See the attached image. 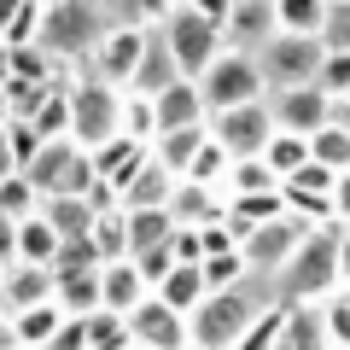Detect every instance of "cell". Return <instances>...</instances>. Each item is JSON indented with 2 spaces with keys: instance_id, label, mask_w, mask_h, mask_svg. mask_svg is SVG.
Returning <instances> with one entry per match:
<instances>
[{
  "instance_id": "obj_13",
  "label": "cell",
  "mask_w": 350,
  "mask_h": 350,
  "mask_svg": "<svg viewBox=\"0 0 350 350\" xmlns=\"http://www.w3.org/2000/svg\"><path fill=\"white\" fill-rule=\"evenodd\" d=\"M222 36H228V47H239V53H262L280 36V0H234Z\"/></svg>"
},
{
  "instance_id": "obj_27",
  "label": "cell",
  "mask_w": 350,
  "mask_h": 350,
  "mask_svg": "<svg viewBox=\"0 0 350 350\" xmlns=\"http://www.w3.org/2000/svg\"><path fill=\"white\" fill-rule=\"evenodd\" d=\"M158 298L170 304V310H181V315H193L204 298H211V286H204V269L199 262H181L175 275H163V286H158Z\"/></svg>"
},
{
  "instance_id": "obj_19",
  "label": "cell",
  "mask_w": 350,
  "mask_h": 350,
  "mask_svg": "<svg viewBox=\"0 0 350 350\" xmlns=\"http://www.w3.org/2000/svg\"><path fill=\"white\" fill-rule=\"evenodd\" d=\"M152 105H158V129H163V135H170V129H199V123H211L199 82H187V76H181V82H170Z\"/></svg>"
},
{
  "instance_id": "obj_50",
  "label": "cell",
  "mask_w": 350,
  "mask_h": 350,
  "mask_svg": "<svg viewBox=\"0 0 350 350\" xmlns=\"http://www.w3.org/2000/svg\"><path fill=\"white\" fill-rule=\"evenodd\" d=\"M333 123L350 135V94H345V100H333Z\"/></svg>"
},
{
  "instance_id": "obj_9",
  "label": "cell",
  "mask_w": 350,
  "mask_h": 350,
  "mask_svg": "<svg viewBox=\"0 0 350 350\" xmlns=\"http://www.w3.org/2000/svg\"><path fill=\"white\" fill-rule=\"evenodd\" d=\"M211 135H216V146H222L234 163H245V158H262V152H269V140L280 135V123H275V111H269V100H257V105L216 111Z\"/></svg>"
},
{
  "instance_id": "obj_37",
  "label": "cell",
  "mask_w": 350,
  "mask_h": 350,
  "mask_svg": "<svg viewBox=\"0 0 350 350\" xmlns=\"http://www.w3.org/2000/svg\"><path fill=\"white\" fill-rule=\"evenodd\" d=\"M88 338H94V350H129V345H135L129 315H111V310H94V315H88Z\"/></svg>"
},
{
  "instance_id": "obj_4",
  "label": "cell",
  "mask_w": 350,
  "mask_h": 350,
  "mask_svg": "<svg viewBox=\"0 0 350 350\" xmlns=\"http://www.w3.org/2000/svg\"><path fill=\"white\" fill-rule=\"evenodd\" d=\"M257 304H251V292H211V298L199 304V310L187 315V350H239V338L251 333V321H257Z\"/></svg>"
},
{
  "instance_id": "obj_42",
  "label": "cell",
  "mask_w": 350,
  "mask_h": 350,
  "mask_svg": "<svg viewBox=\"0 0 350 350\" xmlns=\"http://www.w3.org/2000/svg\"><path fill=\"white\" fill-rule=\"evenodd\" d=\"M47 350H94V338H88V315H64V327L53 333Z\"/></svg>"
},
{
  "instance_id": "obj_53",
  "label": "cell",
  "mask_w": 350,
  "mask_h": 350,
  "mask_svg": "<svg viewBox=\"0 0 350 350\" xmlns=\"http://www.w3.org/2000/svg\"><path fill=\"white\" fill-rule=\"evenodd\" d=\"M12 123V105H6V88H0V129Z\"/></svg>"
},
{
  "instance_id": "obj_25",
  "label": "cell",
  "mask_w": 350,
  "mask_h": 350,
  "mask_svg": "<svg viewBox=\"0 0 350 350\" xmlns=\"http://www.w3.org/2000/svg\"><path fill=\"white\" fill-rule=\"evenodd\" d=\"M59 251H64V239H59V228H53L47 216H29V222L18 228V262L53 269V262H59Z\"/></svg>"
},
{
  "instance_id": "obj_21",
  "label": "cell",
  "mask_w": 350,
  "mask_h": 350,
  "mask_svg": "<svg viewBox=\"0 0 350 350\" xmlns=\"http://www.w3.org/2000/svg\"><path fill=\"white\" fill-rule=\"evenodd\" d=\"M175 187H181V181H175L158 158H146V170H140L135 181H129V193H123V211H170Z\"/></svg>"
},
{
  "instance_id": "obj_38",
  "label": "cell",
  "mask_w": 350,
  "mask_h": 350,
  "mask_svg": "<svg viewBox=\"0 0 350 350\" xmlns=\"http://www.w3.org/2000/svg\"><path fill=\"white\" fill-rule=\"evenodd\" d=\"M310 158H315V163H327V170H338V175H345V170H350V135H345L338 123H327L321 135H310Z\"/></svg>"
},
{
  "instance_id": "obj_39",
  "label": "cell",
  "mask_w": 350,
  "mask_h": 350,
  "mask_svg": "<svg viewBox=\"0 0 350 350\" xmlns=\"http://www.w3.org/2000/svg\"><path fill=\"white\" fill-rule=\"evenodd\" d=\"M286 187H292V193H315V199H333V193H338V170H327V163L310 158V163L286 181Z\"/></svg>"
},
{
  "instance_id": "obj_17",
  "label": "cell",
  "mask_w": 350,
  "mask_h": 350,
  "mask_svg": "<svg viewBox=\"0 0 350 350\" xmlns=\"http://www.w3.org/2000/svg\"><path fill=\"white\" fill-rule=\"evenodd\" d=\"M146 158H152V146H140V140H129V135H117V140H105L100 152H94V175H100L105 187L123 199L129 193V181H135L140 170H146Z\"/></svg>"
},
{
  "instance_id": "obj_40",
  "label": "cell",
  "mask_w": 350,
  "mask_h": 350,
  "mask_svg": "<svg viewBox=\"0 0 350 350\" xmlns=\"http://www.w3.org/2000/svg\"><path fill=\"white\" fill-rule=\"evenodd\" d=\"M321 41H327V53H350V0H333V12L321 24Z\"/></svg>"
},
{
  "instance_id": "obj_43",
  "label": "cell",
  "mask_w": 350,
  "mask_h": 350,
  "mask_svg": "<svg viewBox=\"0 0 350 350\" xmlns=\"http://www.w3.org/2000/svg\"><path fill=\"white\" fill-rule=\"evenodd\" d=\"M175 262H204V234L199 228H175Z\"/></svg>"
},
{
  "instance_id": "obj_55",
  "label": "cell",
  "mask_w": 350,
  "mask_h": 350,
  "mask_svg": "<svg viewBox=\"0 0 350 350\" xmlns=\"http://www.w3.org/2000/svg\"><path fill=\"white\" fill-rule=\"evenodd\" d=\"M0 47H6V29H0Z\"/></svg>"
},
{
  "instance_id": "obj_34",
  "label": "cell",
  "mask_w": 350,
  "mask_h": 350,
  "mask_svg": "<svg viewBox=\"0 0 350 350\" xmlns=\"http://www.w3.org/2000/svg\"><path fill=\"white\" fill-rule=\"evenodd\" d=\"M0 211L12 216V222H29V216H41V193L29 175H6L0 181Z\"/></svg>"
},
{
  "instance_id": "obj_20",
  "label": "cell",
  "mask_w": 350,
  "mask_h": 350,
  "mask_svg": "<svg viewBox=\"0 0 350 350\" xmlns=\"http://www.w3.org/2000/svg\"><path fill=\"white\" fill-rule=\"evenodd\" d=\"M170 82H181V64H175V53H170V41H163V29H152L146 59H140V70H135V82H129V94H140V100H158Z\"/></svg>"
},
{
  "instance_id": "obj_32",
  "label": "cell",
  "mask_w": 350,
  "mask_h": 350,
  "mask_svg": "<svg viewBox=\"0 0 350 350\" xmlns=\"http://www.w3.org/2000/svg\"><path fill=\"white\" fill-rule=\"evenodd\" d=\"M333 0H280V29L286 36H321Z\"/></svg>"
},
{
  "instance_id": "obj_56",
  "label": "cell",
  "mask_w": 350,
  "mask_h": 350,
  "mask_svg": "<svg viewBox=\"0 0 350 350\" xmlns=\"http://www.w3.org/2000/svg\"><path fill=\"white\" fill-rule=\"evenodd\" d=\"M129 350H146V345H129Z\"/></svg>"
},
{
  "instance_id": "obj_8",
  "label": "cell",
  "mask_w": 350,
  "mask_h": 350,
  "mask_svg": "<svg viewBox=\"0 0 350 350\" xmlns=\"http://www.w3.org/2000/svg\"><path fill=\"white\" fill-rule=\"evenodd\" d=\"M257 64H262V76H269V94H280V88H310L315 76H321V64H327V41L321 36H286V29H280V36L257 53Z\"/></svg>"
},
{
  "instance_id": "obj_22",
  "label": "cell",
  "mask_w": 350,
  "mask_h": 350,
  "mask_svg": "<svg viewBox=\"0 0 350 350\" xmlns=\"http://www.w3.org/2000/svg\"><path fill=\"white\" fill-rule=\"evenodd\" d=\"M204 140H211V123H199V129H170V135H158L152 158H158L175 181H187V170H193V158L204 152Z\"/></svg>"
},
{
  "instance_id": "obj_31",
  "label": "cell",
  "mask_w": 350,
  "mask_h": 350,
  "mask_svg": "<svg viewBox=\"0 0 350 350\" xmlns=\"http://www.w3.org/2000/svg\"><path fill=\"white\" fill-rule=\"evenodd\" d=\"M262 163H269L280 181H292V175L310 163V135H286V129H280V135L269 140V152H262Z\"/></svg>"
},
{
  "instance_id": "obj_48",
  "label": "cell",
  "mask_w": 350,
  "mask_h": 350,
  "mask_svg": "<svg viewBox=\"0 0 350 350\" xmlns=\"http://www.w3.org/2000/svg\"><path fill=\"white\" fill-rule=\"evenodd\" d=\"M338 275H345V286H350V228L338 222Z\"/></svg>"
},
{
  "instance_id": "obj_52",
  "label": "cell",
  "mask_w": 350,
  "mask_h": 350,
  "mask_svg": "<svg viewBox=\"0 0 350 350\" xmlns=\"http://www.w3.org/2000/svg\"><path fill=\"white\" fill-rule=\"evenodd\" d=\"M12 82V47H0V88Z\"/></svg>"
},
{
  "instance_id": "obj_30",
  "label": "cell",
  "mask_w": 350,
  "mask_h": 350,
  "mask_svg": "<svg viewBox=\"0 0 350 350\" xmlns=\"http://www.w3.org/2000/svg\"><path fill=\"white\" fill-rule=\"evenodd\" d=\"M94 257L100 262H123L129 257V211H100V222H94Z\"/></svg>"
},
{
  "instance_id": "obj_2",
  "label": "cell",
  "mask_w": 350,
  "mask_h": 350,
  "mask_svg": "<svg viewBox=\"0 0 350 350\" xmlns=\"http://www.w3.org/2000/svg\"><path fill=\"white\" fill-rule=\"evenodd\" d=\"M280 304H315V298H327V292L338 286V222L333 228H315L310 239L298 245V257L280 269Z\"/></svg>"
},
{
  "instance_id": "obj_5",
  "label": "cell",
  "mask_w": 350,
  "mask_h": 350,
  "mask_svg": "<svg viewBox=\"0 0 350 350\" xmlns=\"http://www.w3.org/2000/svg\"><path fill=\"white\" fill-rule=\"evenodd\" d=\"M24 175L36 181L41 204H47V199H88V193L100 187V175H94V152H82L70 135H64V140H47L41 158L29 163Z\"/></svg>"
},
{
  "instance_id": "obj_36",
  "label": "cell",
  "mask_w": 350,
  "mask_h": 350,
  "mask_svg": "<svg viewBox=\"0 0 350 350\" xmlns=\"http://www.w3.org/2000/svg\"><path fill=\"white\" fill-rule=\"evenodd\" d=\"M199 269H204V286H211V292H239V280L251 275L245 251H222V257H204Z\"/></svg>"
},
{
  "instance_id": "obj_46",
  "label": "cell",
  "mask_w": 350,
  "mask_h": 350,
  "mask_svg": "<svg viewBox=\"0 0 350 350\" xmlns=\"http://www.w3.org/2000/svg\"><path fill=\"white\" fill-rule=\"evenodd\" d=\"M181 6H193V12L211 18V24H228V12H234V0H181Z\"/></svg>"
},
{
  "instance_id": "obj_23",
  "label": "cell",
  "mask_w": 350,
  "mask_h": 350,
  "mask_svg": "<svg viewBox=\"0 0 350 350\" xmlns=\"http://www.w3.org/2000/svg\"><path fill=\"white\" fill-rule=\"evenodd\" d=\"M280 216H286V193H228V222L239 234H251L262 222H280Z\"/></svg>"
},
{
  "instance_id": "obj_14",
  "label": "cell",
  "mask_w": 350,
  "mask_h": 350,
  "mask_svg": "<svg viewBox=\"0 0 350 350\" xmlns=\"http://www.w3.org/2000/svg\"><path fill=\"white\" fill-rule=\"evenodd\" d=\"M129 333H135V345H146V350H187V315L170 310V304L152 292V298L129 315Z\"/></svg>"
},
{
  "instance_id": "obj_7",
  "label": "cell",
  "mask_w": 350,
  "mask_h": 350,
  "mask_svg": "<svg viewBox=\"0 0 350 350\" xmlns=\"http://www.w3.org/2000/svg\"><path fill=\"white\" fill-rule=\"evenodd\" d=\"M158 29H163V41H170V53H175V64H181V76H187V82H204V70H211V64L228 53L222 24L199 18L193 6H175Z\"/></svg>"
},
{
  "instance_id": "obj_57",
  "label": "cell",
  "mask_w": 350,
  "mask_h": 350,
  "mask_svg": "<svg viewBox=\"0 0 350 350\" xmlns=\"http://www.w3.org/2000/svg\"><path fill=\"white\" fill-rule=\"evenodd\" d=\"M12 350H24V345H12Z\"/></svg>"
},
{
  "instance_id": "obj_12",
  "label": "cell",
  "mask_w": 350,
  "mask_h": 350,
  "mask_svg": "<svg viewBox=\"0 0 350 350\" xmlns=\"http://www.w3.org/2000/svg\"><path fill=\"white\" fill-rule=\"evenodd\" d=\"M269 111H275V123L286 129V135H321V129L333 123V94H327L321 82L280 88V94H269Z\"/></svg>"
},
{
  "instance_id": "obj_24",
  "label": "cell",
  "mask_w": 350,
  "mask_h": 350,
  "mask_svg": "<svg viewBox=\"0 0 350 350\" xmlns=\"http://www.w3.org/2000/svg\"><path fill=\"white\" fill-rule=\"evenodd\" d=\"M64 315H94L100 310V269H53Z\"/></svg>"
},
{
  "instance_id": "obj_26",
  "label": "cell",
  "mask_w": 350,
  "mask_h": 350,
  "mask_svg": "<svg viewBox=\"0 0 350 350\" xmlns=\"http://www.w3.org/2000/svg\"><path fill=\"white\" fill-rule=\"evenodd\" d=\"M59 327H64V304L59 298L36 304V310H24V315H12V333H18V345H24V350H47Z\"/></svg>"
},
{
  "instance_id": "obj_1",
  "label": "cell",
  "mask_w": 350,
  "mask_h": 350,
  "mask_svg": "<svg viewBox=\"0 0 350 350\" xmlns=\"http://www.w3.org/2000/svg\"><path fill=\"white\" fill-rule=\"evenodd\" d=\"M117 18L105 12V0H47V24H41V47L64 64H88V53L111 36Z\"/></svg>"
},
{
  "instance_id": "obj_15",
  "label": "cell",
  "mask_w": 350,
  "mask_h": 350,
  "mask_svg": "<svg viewBox=\"0 0 350 350\" xmlns=\"http://www.w3.org/2000/svg\"><path fill=\"white\" fill-rule=\"evenodd\" d=\"M146 298H152V286H146V275H140V262H135V257L105 262V269H100V310H111V315H135Z\"/></svg>"
},
{
  "instance_id": "obj_54",
  "label": "cell",
  "mask_w": 350,
  "mask_h": 350,
  "mask_svg": "<svg viewBox=\"0 0 350 350\" xmlns=\"http://www.w3.org/2000/svg\"><path fill=\"white\" fill-rule=\"evenodd\" d=\"M0 286H6V262H0Z\"/></svg>"
},
{
  "instance_id": "obj_44",
  "label": "cell",
  "mask_w": 350,
  "mask_h": 350,
  "mask_svg": "<svg viewBox=\"0 0 350 350\" xmlns=\"http://www.w3.org/2000/svg\"><path fill=\"white\" fill-rule=\"evenodd\" d=\"M327 338H333V345H350V298L327 310Z\"/></svg>"
},
{
  "instance_id": "obj_16",
  "label": "cell",
  "mask_w": 350,
  "mask_h": 350,
  "mask_svg": "<svg viewBox=\"0 0 350 350\" xmlns=\"http://www.w3.org/2000/svg\"><path fill=\"white\" fill-rule=\"evenodd\" d=\"M53 298H59L53 269H36V262H12V269H6V286H0V310L6 315H24V310L53 304Z\"/></svg>"
},
{
  "instance_id": "obj_28",
  "label": "cell",
  "mask_w": 350,
  "mask_h": 350,
  "mask_svg": "<svg viewBox=\"0 0 350 350\" xmlns=\"http://www.w3.org/2000/svg\"><path fill=\"white\" fill-rule=\"evenodd\" d=\"M170 239H175L170 211H129V257H146V251L170 245Z\"/></svg>"
},
{
  "instance_id": "obj_35",
  "label": "cell",
  "mask_w": 350,
  "mask_h": 350,
  "mask_svg": "<svg viewBox=\"0 0 350 350\" xmlns=\"http://www.w3.org/2000/svg\"><path fill=\"white\" fill-rule=\"evenodd\" d=\"M280 187H286V181H280L262 158H245V163L228 170V187H222V193H280Z\"/></svg>"
},
{
  "instance_id": "obj_29",
  "label": "cell",
  "mask_w": 350,
  "mask_h": 350,
  "mask_svg": "<svg viewBox=\"0 0 350 350\" xmlns=\"http://www.w3.org/2000/svg\"><path fill=\"white\" fill-rule=\"evenodd\" d=\"M41 216L59 228L64 245H70V239H88V234H94V222H100V211H94L88 199H47V204H41Z\"/></svg>"
},
{
  "instance_id": "obj_45",
  "label": "cell",
  "mask_w": 350,
  "mask_h": 350,
  "mask_svg": "<svg viewBox=\"0 0 350 350\" xmlns=\"http://www.w3.org/2000/svg\"><path fill=\"white\" fill-rule=\"evenodd\" d=\"M18 228H24V222H12V216L0 211V262H6V269L18 262Z\"/></svg>"
},
{
  "instance_id": "obj_47",
  "label": "cell",
  "mask_w": 350,
  "mask_h": 350,
  "mask_svg": "<svg viewBox=\"0 0 350 350\" xmlns=\"http://www.w3.org/2000/svg\"><path fill=\"white\" fill-rule=\"evenodd\" d=\"M333 211H338V222L350 228V170L338 175V193H333Z\"/></svg>"
},
{
  "instance_id": "obj_10",
  "label": "cell",
  "mask_w": 350,
  "mask_h": 350,
  "mask_svg": "<svg viewBox=\"0 0 350 350\" xmlns=\"http://www.w3.org/2000/svg\"><path fill=\"white\" fill-rule=\"evenodd\" d=\"M146 41H152V29H140V24H129V18H117V24H111V36H105L100 47L88 53V64H82V70L129 94V82H135L140 59H146Z\"/></svg>"
},
{
  "instance_id": "obj_3",
  "label": "cell",
  "mask_w": 350,
  "mask_h": 350,
  "mask_svg": "<svg viewBox=\"0 0 350 350\" xmlns=\"http://www.w3.org/2000/svg\"><path fill=\"white\" fill-rule=\"evenodd\" d=\"M117 135H123V88H111V82L82 70L76 88H70V140L82 152H100Z\"/></svg>"
},
{
  "instance_id": "obj_49",
  "label": "cell",
  "mask_w": 350,
  "mask_h": 350,
  "mask_svg": "<svg viewBox=\"0 0 350 350\" xmlns=\"http://www.w3.org/2000/svg\"><path fill=\"white\" fill-rule=\"evenodd\" d=\"M24 6H29V0H0V29L12 24V18H18V12H24Z\"/></svg>"
},
{
  "instance_id": "obj_18",
  "label": "cell",
  "mask_w": 350,
  "mask_h": 350,
  "mask_svg": "<svg viewBox=\"0 0 350 350\" xmlns=\"http://www.w3.org/2000/svg\"><path fill=\"white\" fill-rule=\"evenodd\" d=\"M170 216H175V228H211V222L228 216V193L222 187H199V181H181L175 199H170Z\"/></svg>"
},
{
  "instance_id": "obj_41",
  "label": "cell",
  "mask_w": 350,
  "mask_h": 350,
  "mask_svg": "<svg viewBox=\"0 0 350 350\" xmlns=\"http://www.w3.org/2000/svg\"><path fill=\"white\" fill-rule=\"evenodd\" d=\"M315 82H321L333 100H345V94H350V53H327V64H321Z\"/></svg>"
},
{
  "instance_id": "obj_33",
  "label": "cell",
  "mask_w": 350,
  "mask_h": 350,
  "mask_svg": "<svg viewBox=\"0 0 350 350\" xmlns=\"http://www.w3.org/2000/svg\"><path fill=\"white\" fill-rule=\"evenodd\" d=\"M123 135L129 140H140V146H158V105L152 100H140V94H123Z\"/></svg>"
},
{
  "instance_id": "obj_51",
  "label": "cell",
  "mask_w": 350,
  "mask_h": 350,
  "mask_svg": "<svg viewBox=\"0 0 350 350\" xmlns=\"http://www.w3.org/2000/svg\"><path fill=\"white\" fill-rule=\"evenodd\" d=\"M12 345H18V333H12V315L0 310V350H12Z\"/></svg>"
},
{
  "instance_id": "obj_11",
  "label": "cell",
  "mask_w": 350,
  "mask_h": 350,
  "mask_svg": "<svg viewBox=\"0 0 350 350\" xmlns=\"http://www.w3.org/2000/svg\"><path fill=\"white\" fill-rule=\"evenodd\" d=\"M315 228H304L298 216H280V222H262L245 234V262H251V275H280L292 257H298V245L310 239Z\"/></svg>"
},
{
  "instance_id": "obj_6",
  "label": "cell",
  "mask_w": 350,
  "mask_h": 350,
  "mask_svg": "<svg viewBox=\"0 0 350 350\" xmlns=\"http://www.w3.org/2000/svg\"><path fill=\"white\" fill-rule=\"evenodd\" d=\"M199 94H204V111H234V105H257V100H269V76H262V64H257V53H239V47H228L222 59L204 70V82H199Z\"/></svg>"
}]
</instances>
